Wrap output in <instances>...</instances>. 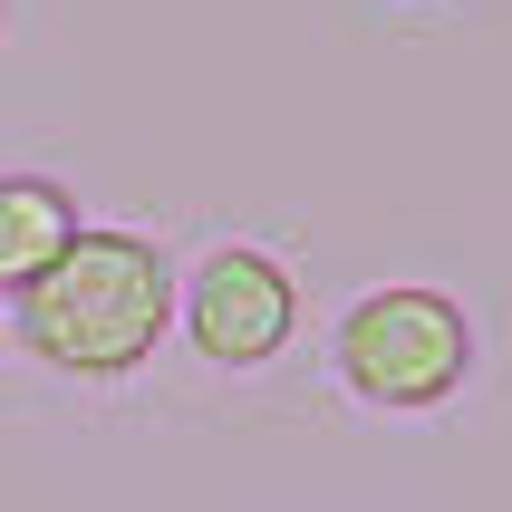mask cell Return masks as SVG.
Wrapping results in <instances>:
<instances>
[{
  "label": "cell",
  "mask_w": 512,
  "mask_h": 512,
  "mask_svg": "<svg viewBox=\"0 0 512 512\" xmlns=\"http://www.w3.org/2000/svg\"><path fill=\"white\" fill-rule=\"evenodd\" d=\"M78 232L87 223H78V203H68V184H49V174H0V300H20Z\"/></svg>",
  "instance_id": "obj_4"
},
{
  "label": "cell",
  "mask_w": 512,
  "mask_h": 512,
  "mask_svg": "<svg viewBox=\"0 0 512 512\" xmlns=\"http://www.w3.org/2000/svg\"><path fill=\"white\" fill-rule=\"evenodd\" d=\"M174 310H184L194 358H213V368H261V358H281L290 319H300V290H290V271L271 252L232 242V252H203V271L184 281Z\"/></svg>",
  "instance_id": "obj_3"
},
{
  "label": "cell",
  "mask_w": 512,
  "mask_h": 512,
  "mask_svg": "<svg viewBox=\"0 0 512 512\" xmlns=\"http://www.w3.org/2000/svg\"><path fill=\"white\" fill-rule=\"evenodd\" d=\"M20 310V348L58 377H126L145 368V348L174 319V271L136 232H78L39 281L10 300Z\"/></svg>",
  "instance_id": "obj_1"
},
{
  "label": "cell",
  "mask_w": 512,
  "mask_h": 512,
  "mask_svg": "<svg viewBox=\"0 0 512 512\" xmlns=\"http://www.w3.org/2000/svg\"><path fill=\"white\" fill-rule=\"evenodd\" d=\"M474 368V329L445 290H368L358 310L339 319V377L368 406H445Z\"/></svg>",
  "instance_id": "obj_2"
}]
</instances>
